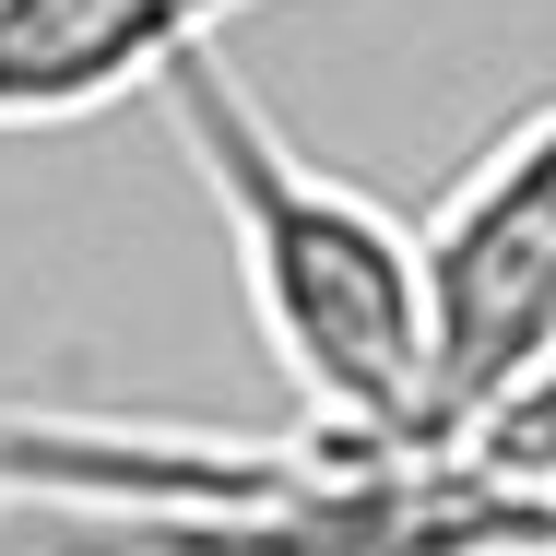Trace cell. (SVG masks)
<instances>
[{"label":"cell","mask_w":556,"mask_h":556,"mask_svg":"<svg viewBox=\"0 0 556 556\" xmlns=\"http://www.w3.org/2000/svg\"><path fill=\"white\" fill-rule=\"evenodd\" d=\"M154 96H166L202 190H214L249 320L273 343L285 391L308 403V427L379 439V450H439V343H427V249H415V225L379 214L355 178H332L225 72V48H190Z\"/></svg>","instance_id":"6da1fadb"},{"label":"cell","mask_w":556,"mask_h":556,"mask_svg":"<svg viewBox=\"0 0 556 556\" xmlns=\"http://www.w3.org/2000/svg\"><path fill=\"white\" fill-rule=\"evenodd\" d=\"M427 249V343H439V450L509 403L533 367H556V108H521L439 214L415 225Z\"/></svg>","instance_id":"7a4b0ae2"},{"label":"cell","mask_w":556,"mask_h":556,"mask_svg":"<svg viewBox=\"0 0 556 556\" xmlns=\"http://www.w3.org/2000/svg\"><path fill=\"white\" fill-rule=\"evenodd\" d=\"M237 0H0V130L96 118L130 84H166L214 48Z\"/></svg>","instance_id":"3957f363"}]
</instances>
